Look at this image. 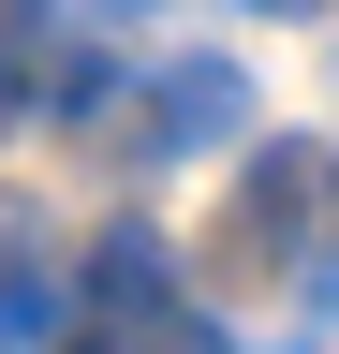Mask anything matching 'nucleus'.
<instances>
[{"mask_svg": "<svg viewBox=\"0 0 339 354\" xmlns=\"http://www.w3.org/2000/svg\"><path fill=\"white\" fill-rule=\"evenodd\" d=\"M325 148L310 133H266V148L236 162V207H222V266L236 281H295V266H310V207H325Z\"/></svg>", "mask_w": 339, "mask_h": 354, "instance_id": "obj_1", "label": "nucleus"}, {"mask_svg": "<svg viewBox=\"0 0 339 354\" xmlns=\"http://www.w3.org/2000/svg\"><path fill=\"white\" fill-rule=\"evenodd\" d=\"M74 339L89 354H162L177 339V236L162 221H104L89 281H74Z\"/></svg>", "mask_w": 339, "mask_h": 354, "instance_id": "obj_2", "label": "nucleus"}, {"mask_svg": "<svg viewBox=\"0 0 339 354\" xmlns=\"http://www.w3.org/2000/svg\"><path fill=\"white\" fill-rule=\"evenodd\" d=\"M236 133H251V74H236V59H162L133 162H192V148H236Z\"/></svg>", "mask_w": 339, "mask_h": 354, "instance_id": "obj_3", "label": "nucleus"}, {"mask_svg": "<svg viewBox=\"0 0 339 354\" xmlns=\"http://www.w3.org/2000/svg\"><path fill=\"white\" fill-rule=\"evenodd\" d=\"M0 354H74V281L15 266V281H0Z\"/></svg>", "mask_w": 339, "mask_h": 354, "instance_id": "obj_4", "label": "nucleus"}, {"mask_svg": "<svg viewBox=\"0 0 339 354\" xmlns=\"http://www.w3.org/2000/svg\"><path fill=\"white\" fill-rule=\"evenodd\" d=\"M30 221H45V207H30V192H0V281L30 266Z\"/></svg>", "mask_w": 339, "mask_h": 354, "instance_id": "obj_5", "label": "nucleus"}, {"mask_svg": "<svg viewBox=\"0 0 339 354\" xmlns=\"http://www.w3.org/2000/svg\"><path fill=\"white\" fill-rule=\"evenodd\" d=\"M162 354H236V339H206V325H177V339H162Z\"/></svg>", "mask_w": 339, "mask_h": 354, "instance_id": "obj_6", "label": "nucleus"}, {"mask_svg": "<svg viewBox=\"0 0 339 354\" xmlns=\"http://www.w3.org/2000/svg\"><path fill=\"white\" fill-rule=\"evenodd\" d=\"M251 15H325V0H251Z\"/></svg>", "mask_w": 339, "mask_h": 354, "instance_id": "obj_7", "label": "nucleus"}, {"mask_svg": "<svg viewBox=\"0 0 339 354\" xmlns=\"http://www.w3.org/2000/svg\"><path fill=\"white\" fill-rule=\"evenodd\" d=\"M118 15H133V0H118Z\"/></svg>", "mask_w": 339, "mask_h": 354, "instance_id": "obj_8", "label": "nucleus"}]
</instances>
